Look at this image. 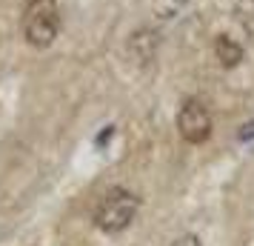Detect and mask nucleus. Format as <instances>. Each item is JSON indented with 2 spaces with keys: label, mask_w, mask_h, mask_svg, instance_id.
Here are the masks:
<instances>
[{
  "label": "nucleus",
  "mask_w": 254,
  "mask_h": 246,
  "mask_svg": "<svg viewBox=\"0 0 254 246\" xmlns=\"http://www.w3.org/2000/svg\"><path fill=\"white\" fill-rule=\"evenodd\" d=\"M214 55H217L223 69H234V66L243 60V46L234 40V37L220 35L217 40H214Z\"/></svg>",
  "instance_id": "4"
},
{
  "label": "nucleus",
  "mask_w": 254,
  "mask_h": 246,
  "mask_svg": "<svg viewBox=\"0 0 254 246\" xmlns=\"http://www.w3.org/2000/svg\"><path fill=\"white\" fill-rule=\"evenodd\" d=\"M131 52L140 63H149L157 52V35L151 29H140L137 35H131Z\"/></svg>",
  "instance_id": "5"
},
{
  "label": "nucleus",
  "mask_w": 254,
  "mask_h": 246,
  "mask_svg": "<svg viewBox=\"0 0 254 246\" xmlns=\"http://www.w3.org/2000/svg\"><path fill=\"white\" fill-rule=\"evenodd\" d=\"M60 35V12L55 0H26L23 37L29 46L49 49Z\"/></svg>",
  "instance_id": "2"
},
{
  "label": "nucleus",
  "mask_w": 254,
  "mask_h": 246,
  "mask_svg": "<svg viewBox=\"0 0 254 246\" xmlns=\"http://www.w3.org/2000/svg\"><path fill=\"white\" fill-rule=\"evenodd\" d=\"M234 14H237V23H240L249 35H254V0H240L237 9H234Z\"/></svg>",
  "instance_id": "6"
},
{
  "label": "nucleus",
  "mask_w": 254,
  "mask_h": 246,
  "mask_svg": "<svg viewBox=\"0 0 254 246\" xmlns=\"http://www.w3.org/2000/svg\"><path fill=\"white\" fill-rule=\"evenodd\" d=\"M137 209H140L137 195L123 186H115L100 198L97 209H94V223H97V229H103L109 235H117L131 226Z\"/></svg>",
  "instance_id": "1"
},
{
  "label": "nucleus",
  "mask_w": 254,
  "mask_h": 246,
  "mask_svg": "<svg viewBox=\"0 0 254 246\" xmlns=\"http://www.w3.org/2000/svg\"><path fill=\"white\" fill-rule=\"evenodd\" d=\"M177 132H180V138L186 143H197L208 141V135H211V112L206 109L203 100H197V97H189L183 106H180V112H177Z\"/></svg>",
  "instance_id": "3"
},
{
  "label": "nucleus",
  "mask_w": 254,
  "mask_h": 246,
  "mask_svg": "<svg viewBox=\"0 0 254 246\" xmlns=\"http://www.w3.org/2000/svg\"><path fill=\"white\" fill-rule=\"evenodd\" d=\"M172 246H200V238L197 235H180Z\"/></svg>",
  "instance_id": "7"
}]
</instances>
